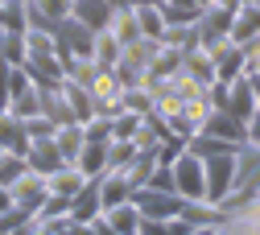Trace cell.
Masks as SVG:
<instances>
[{"label": "cell", "instance_id": "obj_1", "mask_svg": "<svg viewBox=\"0 0 260 235\" xmlns=\"http://www.w3.org/2000/svg\"><path fill=\"white\" fill-rule=\"evenodd\" d=\"M9 198H13V207L17 211H25V215H34L46 198H50V182H46V174H38V170H25L9 182Z\"/></svg>", "mask_w": 260, "mask_h": 235}, {"label": "cell", "instance_id": "obj_2", "mask_svg": "<svg viewBox=\"0 0 260 235\" xmlns=\"http://www.w3.org/2000/svg\"><path fill=\"white\" fill-rule=\"evenodd\" d=\"M133 203H137V211H141V215H149V219H178V215H182V207H186V198H182L178 190L137 186V190H133Z\"/></svg>", "mask_w": 260, "mask_h": 235}, {"label": "cell", "instance_id": "obj_3", "mask_svg": "<svg viewBox=\"0 0 260 235\" xmlns=\"http://www.w3.org/2000/svg\"><path fill=\"white\" fill-rule=\"evenodd\" d=\"M170 170H174V190L182 198H207V174H203V157H194L190 149H182L174 161H170Z\"/></svg>", "mask_w": 260, "mask_h": 235}, {"label": "cell", "instance_id": "obj_4", "mask_svg": "<svg viewBox=\"0 0 260 235\" xmlns=\"http://www.w3.org/2000/svg\"><path fill=\"white\" fill-rule=\"evenodd\" d=\"M133 17H137L141 38H157V42L166 38V9H161V0H137Z\"/></svg>", "mask_w": 260, "mask_h": 235}, {"label": "cell", "instance_id": "obj_5", "mask_svg": "<svg viewBox=\"0 0 260 235\" xmlns=\"http://www.w3.org/2000/svg\"><path fill=\"white\" fill-rule=\"evenodd\" d=\"M25 165H29V170H38V174H54L58 165H67V161H62L54 137H42V141H29V149H25Z\"/></svg>", "mask_w": 260, "mask_h": 235}, {"label": "cell", "instance_id": "obj_6", "mask_svg": "<svg viewBox=\"0 0 260 235\" xmlns=\"http://www.w3.org/2000/svg\"><path fill=\"white\" fill-rule=\"evenodd\" d=\"M112 0H71V17H79L87 29H108V21H112Z\"/></svg>", "mask_w": 260, "mask_h": 235}, {"label": "cell", "instance_id": "obj_7", "mask_svg": "<svg viewBox=\"0 0 260 235\" xmlns=\"http://www.w3.org/2000/svg\"><path fill=\"white\" fill-rule=\"evenodd\" d=\"M0 149H5V153H17V157H25V149H29L25 124H21L17 116H9V112H0Z\"/></svg>", "mask_w": 260, "mask_h": 235}, {"label": "cell", "instance_id": "obj_8", "mask_svg": "<svg viewBox=\"0 0 260 235\" xmlns=\"http://www.w3.org/2000/svg\"><path fill=\"white\" fill-rule=\"evenodd\" d=\"M75 165H79L87 178H100V174L108 170V141H83V149H79Z\"/></svg>", "mask_w": 260, "mask_h": 235}, {"label": "cell", "instance_id": "obj_9", "mask_svg": "<svg viewBox=\"0 0 260 235\" xmlns=\"http://www.w3.org/2000/svg\"><path fill=\"white\" fill-rule=\"evenodd\" d=\"M83 141H87V137H83V124H58V128H54V145H58V153H62L67 165H75Z\"/></svg>", "mask_w": 260, "mask_h": 235}, {"label": "cell", "instance_id": "obj_10", "mask_svg": "<svg viewBox=\"0 0 260 235\" xmlns=\"http://www.w3.org/2000/svg\"><path fill=\"white\" fill-rule=\"evenodd\" d=\"M120 50H124V46L112 38V33L100 29V33H95V42H91V62L100 66V71H112V66L120 62Z\"/></svg>", "mask_w": 260, "mask_h": 235}, {"label": "cell", "instance_id": "obj_11", "mask_svg": "<svg viewBox=\"0 0 260 235\" xmlns=\"http://www.w3.org/2000/svg\"><path fill=\"white\" fill-rule=\"evenodd\" d=\"M120 5H137V0H120Z\"/></svg>", "mask_w": 260, "mask_h": 235}]
</instances>
